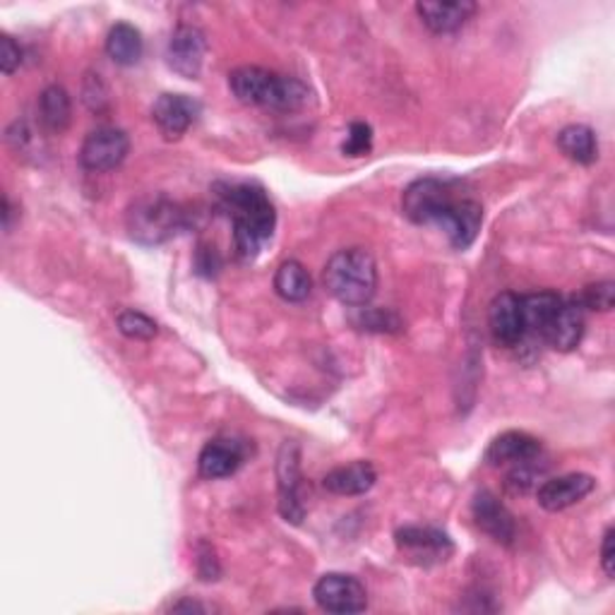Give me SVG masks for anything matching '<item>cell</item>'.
Segmentation results:
<instances>
[{
	"instance_id": "9a60e30c",
	"label": "cell",
	"mask_w": 615,
	"mask_h": 615,
	"mask_svg": "<svg viewBox=\"0 0 615 615\" xmlns=\"http://www.w3.org/2000/svg\"><path fill=\"white\" fill-rule=\"evenodd\" d=\"M243 459L245 453L239 441H231V437H215V441H209L203 447V453H200L197 459L200 477L209 481L227 479L241 469Z\"/></svg>"
},
{
	"instance_id": "44dd1931",
	"label": "cell",
	"mask_w": 615,
	"mask_h": 615,
	"mask_svg": "<svg viewBox=\"0 0 615 615\" xmlns=\"http://www.w3.org/2000/svg\"><path fill=\"white\" fill-rule=\"evenodd\" d=\"M558 147L567 159L582 164V167H589L599 159V140L589 125L575 123L563 128L558 133Z\"/></svg>"
},
{
	"instance_id": "836d02e7",
	"label": "cell",
	"mask_w": 615,
	"mask_h": 615,
	"mask_svg": "<svg viewBox=\"0 0 615 615\" xmlns=\"http://www.w3.org/2000/svg\"><path fill=\"white\" fill-rule=\"evenodd\" d=\"M171 611H197V613H205L207 608L203 606V603H197V601H181V603H176V606H171Z\"/></svg>"
},
{
	"instance_id": "7c38bea8",
	"label": "cell",
	"mask_w": 615,
	"mask_h": 615,
	"mask_svg": "<svg viewBox=\"0 0 615 615\" xmlns=\"http://www.w3.org/2000/svg\"><path fill=\"white\" fill-rule=\"evenodd\" d=\"M471 517H474V522L483 534H489L495 543L512 546L517 536L515 517L498 501V495H493L491 491H479L474 501H471Z\"/></svg>"
},
{
	"instance_id": "d6a6232c",
	"label": "cell",
	"mask_w": 615,
	"mask_h": 615,
	"mask_svg": "<svg viewBox=\"0 0 615 615\" xmlns=\"http://www.w3.org/2000/svg\"><path fill=\"white\" fill-rule=\"evenodd\" d=\"M219 265L221 263H219V255L215 253V248L200 245V253H197V272H200V275L212 277L219 269Z\"/></svg>"
},
{
	"instance_id": "9c48e42d",
	"label": "cell",
	"mask_w": 615,
	"mask_h": 615,
	"mask_svg": "<svg viewBox=\"0 0 615 615\" xmlns=\"http://www.w3.org/2000/svg\"><path fill=\"white\" fill-rule=\"evenodd\" d=\"M130 152V140L118 128H97L82 142L80 164L92 173H106L121 167Z\"/></svg>"
},
{
	"instance_id": "4fadbf2b",
	"label": "cell",
	"mask_w": 615,
	"mask_h": 615,
	"mask_svg": "<svg viewBox=\"0 0 615 615\" xmlns=\"http://www.w3.org/2000/svg\"><path fill=\"white\" fill-rule=\"evenodd\" d=\"M200 116V104L188 94H161L152 106V118L164 137L179 140L193 128Z\"/></svg>"
},
{
	"instance_id": "52a82bcc",
	"label": "cell",
	"mask_w": 615,
	"mask_h": 615,
	"mask_svg": "<svg viewBox=\"0 0 615 615\" xmlns=\"http://www.w3.org/2000/svg\"><path fill=\"white\" fill-rule=\"evenodd\" d=\"M313 599L325 613L347 615L361 613L369 606V594L365 587L353 575L345 572H327L317 579L313 587Z\"/></svg>"
},
{
	"instance_id": "2e32d148",
	"label": "cell",
	"mask_w": 615,
	"mask_h": 615,
	"mask_svg": "<svg viewBox=\"0 0 615 615\" xmlns=\"http://www.w3.org/2000/svg\"><path fill=\"white\" fill-rule=\"evenodd\" d=\"M541 457V443L534 435L522 431H507L495 437L486 449V465L491 467H512Z\"/></svg>"
},
{
	"instance_id": "1f68e13d",
	"label": "cell",
	"mask_w": 615,
	"mask_h": 615,
	"mask_svg": "<svg viewBox=\"0 0 615 615\" xmlns=\"http://www.w3.org/2000/svg\"><path fill=\"white\" fill-rule=\"evenodd\" d=\"M613 563H615V531L613 527H608L601 541V567H603V572H606V577H613L615 572Z\"/></svg>"
},
{
	"instance_id": "6da1fadb",
	"label": "cell",
	"mask_w": 615,
	"mask_h": 615,
	"mask_svg": "<svg viewBox=\"0 0 615 615\" xmlns=\"http://www.w3.org/2000/svg\"><path fill=\"white\" fill-rule=\"evenodd\" d=\"M401 212L419 227L443 229L455 251H467L477 241L483 224L479 200L461 193L457 181L443 179L413 181L401 195Z\"/></svg>"
},
{
	"instance_id": "30bf717a",
	"label": "cell",
	"mask_w": 615,
	"mask_h": 615,
	"mask_svg": "<svg viewBox=\"0 0 615 615\" xmlns=\"http://www.w3.org/2000/svg\"><path fill=\"white\" fill-rule=\"evenodd\" d=\"M207 56V37L203 29L193 25L176 27L169 46H167V63L176 75L185 80H197L203 73V63Z\"/></svg>"
},
{
	"instance_id": "ba28073f",
	"label": "cell",
	"mask_w": 615,
	"mask_h": 615,
	"mask_svg": "<svg viewBox=\"0 0 615 615\" xmlns=\"http://www.w3.org/2000/svg\"><path fill=\"white\" fill-rule=\"evenodd\" d=\"M277 486H279V515L291 524H301L305 505L301 501V449L287 441L277 457Z\"/></svg>"
},
{
	"instance_id": "cb8c5ba5",
	"label": "cell",
	"mask_w": 615,
	"mask_h": 615,
	"mask_svg": "<svg viewBox=\"0 0 615 615\" xmlns=\"http://www.w3.org/2000/svg\"><path fill=\"white\" fill-rule=\"evenodd\" d=\"M39 116L51 133H63L73 121V101H70L68 92L58 85L46 87L39 97Z\"/></svg>"
},
{
	"instance_id": "e0dca14e",
	"label": "cell",
	"mask_w": 615,
	"mask_h": 615,
	"mask_svg": "<svg viewBox=\"0 0 615 615\" xmlns=\"http://www.w3.org/2000/svg\"><path fill=\"white\" fill-rule=\"evenodd\" d=\"M584 311L575 303H563V308L555 313L553 321L548 323V327L543 329L541 339L551 345L555 351H572L577 349L579 341L584 337Z\"/></svg>"
},
{
	"instance_id": "8992f818",
	"label": "cell",
	"mask_w": 615,
	"mask_h": 615,
	"mask_svg": "<svg viewBox=\"0 0 615 615\" xmlns=\"http://www.w3.org/2000/svg\"><path fill=\"white\" fill-rule=\"evenodd\" d=\"M395 543L399 553L405 555V560L421 565V567H433L447 563L449 555L455 553V543L445 531L433 529V527H405L395 534Z\"/></svg>"
},
{
	"instance_id": "277c9868",
	"label": "cell",
	"mask_w": 615,
	"mask_h": 615,
	"mask_svg": "<svg viewBox=\"0 0 615 615\" xmlns=\"http://www.w3.org/2000/svg\"><path fill=\"white\" fill-rule=\"evenodd\" d=\"M323 284L339 303L351 308L369 305L377 291L375 257L365 248H345L327 260Z\"/></svg>"
},
{
	"instance_id": "484cf974",
	"label": "cell",
	"mask_w": 615,
	"mask_h": 615,
	"mask_svg": "<svg viewBox=\"0 0 615 615\" xmlns=\"http://www.w3.org/2000/svg\"><path fill=\"white\" fill-rule=\"evenodd\" d=\"M613 301H615V284L613 281H596V284H589V287L579 291L572 303L582 308V311L606 313L613 308Z\"/></svg>"
},
{
	"instance_id": "d4e9b609",
	"label": "cell",
	"mask_w": 615,
	"mask_h": 615,
	"mask_svg": "<svg viewBox=\"0 0 615 615\" xmlns=\"http://www.w3.org/2000/svg\"><path fill=\"white\" fill-rule=\"evenodd\" d=\"M353 323L361 329H369V333H381V335H397L405 329L401 317L389 311V308H365L361 305L359 313L353 315Z\"/></svg>"
},
{
	"instance_id": "5bb4252c",
	"label": "cell",
	"mask_w": 615,
	"mask_h": 615,
	"mask_svg": "<svg viewBox=\"0 0 615 615\" xmlns=\"http://www.w3.org/2000/svg\"><path fill=\"white\" fill-rule=\"evenodd\" d=\"M596 489L594 477L589 474H565L558 479L543 481L536 489V503L546 512H563L567 507L584 501Z\"/></svg>"
},
{
	"instance_id": "83f0119b",
	"label": "cell",
	"mask_w": 615,
	"mask_h": 615,
	"mask_svg": "<svg viewBox=\"0 0 615 615\" xmlns=\"http://www.w3.org/2000/svg\"><path fill=\"white\" fill-rule=\"evenodd\" d=\"M539 459L522 461V465H512L510 474L505 477V489L512 495H524L531 489L539 486V481L543 479V469L536 465Z\"/></svg>"
},
{
	"instance_id": "7a4b0ae2",
	"label": "cell",
	"mask_w": 615,
	"mask_h": 615,
	"mask_svg": "<svg viewBox=\"0 0 615 615\" xmlns=\"http://www.w3.org/2000/svg\"><path fill=\"white\" fill-rule=\"evenodd\" d=\"M215 195L233 224L236 253L241 260H255L277 227V212L265 188L257 183H217Z\"/></svg>"
},
{
	"instance_id": "f1b7e54d",
	"label": "cell",
	"mask_w": 615,
	"mask_h": 615,
	"mask_svg": "<svg viewBox=\"0 0 615 615\" xmlns=\"http://www.w3.org/2000/svg\"><path fill=\"white\" fill-rule=\"evenodd\" d=\"M373 149V128L369 123H351L341 152L349 157H365Z\"/></svg>"
},
{
	"instance_id": "7402d4cb",
	"label": "cell",
	"mask_w": 615,
	"mask_h": 615,
	"mask_svg": "<svg viewBox=\"0 0 615 615\" xmlns=\"http://www.w3.org/2000/svg\"><path fill=\"white\" fill-rule=\"evenodd\" d=\"M565 299L555 291H539L522 296V311H524V325L527 335L541 337L543 329L548 327V323L555 317V313L560 311Z\"/></svg>"
},
{
	"instance_id": "8fae6325",
	"label": "cell",
	"mask_w": 615,
	"mask_h": 615,
	"mask_svg": "<svg viewBox=\"0 0 615 615\" xmlns=\"http://www.w3.org/2000/svg\"><path fill=\"white\" fill-rule=\"evenodd\" d=\"M489 327L501 347H517L527 337L524 311H522V296L512 291H503L495 296L489 305Z\"/></svg>"
},
{
	"instance_id": "4dcf8cb0",
	"label": "cell",
	"mask_w": 615,
	"mask_h": 615,
	"mask_svg": "<svg viewBox=\"0 0 615 615\" xmlns=\"http://www.w3.org/2000/svg\"><path fill=\"white\" fill-rule=\"evenodd\" d=\"M197 572L205 582H212V579L219 577V560L215 558V551L207 543L200 546V555H197Z\"/></svg>"
},
{
	"instance_id": "d6986e66",
	"label": "cell",
	"mask_w": 615,
	"mask_h": 615,
	"mask_svg": "<svg viewBox=\"0 0 615 615\" xmlns=\"http://www.w3.org/2000/svg\"><path fill=\"white\" fill-rule=\"evenodd\" d=\"M377 481V471L371 465V461H351V465L345 467H337L329 471V474L323 479V486L325 491L335 493V495H363L369 493Z\"/></svg>"
},
{
	"instance_id": "5b68a950",
	"label": "cell",
	"mask_w": 615,
	"mask_h": 615,
	"mask_svg": "<svg viewBox=\"0 0 615 615\" xmlns=\"http://www.w3.org/2000/svg\"><path fill=\"white\" fill-rule=\"evenodd\" d=\"M130 239L142 245H159L188 229V212L167 195H145L128 209Z\"/></svg>"
},
{
	"instance_id": "3957f363",
	"label": "cell",
	"mask_w": 615,
	"mask_h": 615,
	"mask_svg": "<svg viewBox=\"0 0 615 615\" xmlns=\"http://www.w3.org/2000/svg\"><path fill=\"white\" fill-rule=\"evenodd\" d=\"M229 87L239 101L272 111H299L311 101V89L301 80L257 65L236 68L229 75Z\"/></svg>"
},
{
	"instance_id": "ffe728a7",
	"label": "cell",
	"mask_w": 615,
	"mask_h": 615,
	"mask_svg": "<svg viewBox=\"0 0 615 615\" xmlns=\"http://www.w3.org/2000/svg\"><path fill=\"white\" fill-rule=\"evenodd\" d=\"M142 53H145V41H142L140 29L128 25V22H118V25L111 27L109 37H106V56H109L116 65H135L140 63Z\"/></svg>"
},
{
	"instance_id": "f546056e",
	"label": "cell",
	"mask_w": 615,
	"mask_h": 615,
	"mask_svg": "<svg viewBox=\"0 0 615 615\" xmlns=\"http://www.w3.org/2000/svg\"><path fill=\"white\" fill-rule=\"evenodd\" d=\"M0 65H3L5 75H13L22 65V46L10 34L0 37Z\"/></svg>"
},
{
	"instance_id": "603a6c76",
	"label": "cell",
	"mask_w": 615,
	"mask_h": 615,
	"mask_svg": "<svg viewBox=\"0 0 615 615\" xmlns=\"http://www.w3.org/2000/svg\"><path fill=\"white\" fill-rule=\"evenodd\" d=\"M275 291L284 301L301 303L308 299V296H311L313 279L299 260H287V263L279 265L277 275H275Z\"/></svg>"
},
{
	"instance_id": "4316f807",
	"label": "cell",
	"mask_w": 615,
	"mask_h": 615,
	"mask_svg": "<svg viewBox=\"0 0 615 615\" xmlns=\"http://www.w3.org/2000/svg\"><path fill=\"white\" fill-rule=\"evenodd\" d=\"M118 333L135 341H149L157 337V323L140 311H123L116 317Z\"/></svg>"
},
{
	"instance_id": "ac0fdd59",
	"label": "cell",
	"mask_w": 615,
	"mask_h": 615,
	"mask_svg": "<svg viewBox=\"0 0 615 615\" xmlns=\"http://www.w3.org/2000/svg\"><path fill=\"white\" fill-rule=\"evenodd\" d=\"M417 13L425 27L435 34H453L461 29L477 13V3L457 0V3H417Z\"/></svg>"
}]
</instances>
